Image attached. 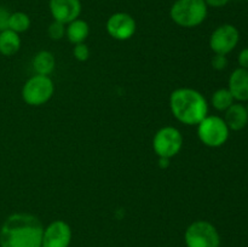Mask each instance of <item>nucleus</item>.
<instances>
[{"label":"nucleus","mask_w":248,"mask_h":247,"mask_svg":"<svg viewBox=\"0 0 248 247\" xmlns=\"http://www.w3.org/2000/svg\"><path fill=\"white\" fill-rule=\"evenodd\" d=\"M44 225L31 213H14L0 228V247H41Z\"/></svg>","instance_id":"nucleus-1"},{"label":"nucleus","mask_w":248,"mask_h":247,"mask_svg":"<svg viewBox=\"0 0 248 247\" xmlns=\"http://www.w3.org/2000/svg\"><path fill=\"white\" fill-rule=\"evenodd\" d=\"M170 108L184 125H199L208 115V103L203 94L190 87L174 90L170 96Z\"/></svg>","instance_id":"nucleus-2"},{"label":"nucleus","mask_w":248,"mask_h":247,"mask_svg":"<svg viewBox=\"0 0 248 247\" xmlns=\"http://www.w3.org/2000/svg\"><path fill=\"white\" fill-rule=\"evenodd\" d=\"M208 6L205 0H176L170 10L172 21L183 28H195L207 17Z\"/></svg>","instance_id":"nucleus-3"},{"label":"nucleus","mask_w":248,"mask_h":247,"mask_svg":"<svg viewBox=\"0 0 248 247\" xmlns=\"http://www.w3.org/2000/svg\"><path fill=\"white\" fill-rule=\"evenodd\" d=\"M53 93L55 84L48 75H33L22 87V98L31 107L44 106L52 98Z\"/></svg>","instance_id":"nucleus-4"},{"label":"nucleus","mask_w":248,"mask_h":247,"mask_svg":"<svg viewBox=\"0 0 248 247\" xmlns=\"http://www.w3.org/2000/svg\"><path fill=\"white\" fill-rule=\"evenodd\" d=\"M229 135V127L220 116L207 115L198 125V137L206 147H222L227 143Z\"/></svg>","instance_id":"nucleus-5"},{"label":"nucleus","mask_w":248,"mask_h":247,"mask_svg":"<svg viewBox=\"0 0 248 247\" xmlns=\"http://www.w3.org/2000/svg\"><path fill=\"white\" fill-rule=\"evenodd\" d=\"M186 247H219L220 236L217 228L207 220H195L184 234Z\"/></svg>","instance_id":"nucleus-6"},{"label":"nucleus","mask_w":248,"mask_h":247,"mask_svg":"<svg viewBox=\"0 0 248 247\" xmlns=\"http://www.w3.org/2000/svg\"><path fill=\"white\" fill-rule=\"evenodd\" d=\"M183 147V136L173 126H164L153 138V149L159 157H171L179 154Z\"/></svg>","instance_id":"nucleus-7"},{"label":"nucleus","mask_w":248,"mask_h":247,"mask_svg":"<svg viewBox=\"0 0 248 247\" xmlns=\"http://www.w3.org/2000/svg\"><path fill=\"white\" fill-rule=\"evenodd\" d=\"M240 41L239 29L229 23L217 27L211 34L210 47L218 55H225L232 52Z\"/></svg>","instance_id":"nucleus-8"},{"label":"nucleus","mask_w":248,"mask_h":247,"mask_svg":"<svg viewBox=\"0 0 248 247\" xmlns=\"http://www.w3.org/2000/svg\"><path fill=\"white\" fill-rule=\"evenodd\" d=\"M107 31L113 39L119 41L130 40L136 33L137 24L135 18L126 12H115L108 18Z\"/></svg>","instance_id":"nucleus-9"},{"label":"nucleus","mask_w":248,"mask_h":247,"mask_svg":"<svg viewBox=\"0 0 248 247\" xmlns=\"http://www.w3.org/2000/svg\"><path fill=\"white\" fill-rule=\"evenodd\" d=\"M72 241V229L64 220H53L44 228L41 247H68Z\"/></svg>","instance_id":"nucleus-10"},{"label":"nucleus","mask_w":248,"mask_h":247,"mask_svg":"<svg viewBox=\"0 0 248 247\" xmlns=\"http://www.w3.org/2000/svg\"><path fill=\"white\" fill-rule=\"evenodd\" d=\"M48 6L53 21H58L65 26L74 19L79 18L81 14L80 0H50Z\"/></svg>","instance_id":"nucleus-11"},{"label":"nucleus","mask_w":248,"mask_h":247,"mask_svg":"<svg viewBox=\"0 0 248 247\" xmlns=\"http://www.w3.org/2000/svg\"><path fill=\"white\" fill-rule=\"evenodd\" d=\"M229 91L235 101L248 102V69L237 68L229 77Z\"/></svg>","instance_id":"nucleus-12"},{"label":"nucleus","mask_w":248,"mask_h":247,"mask_svg":"<svg viewBox=\"0 0 248 247\" xmlns=\"http://www.w3.org/2000/svg\"><path fill=\"white\" fill-rule=\"evenodd\" d=\"M224 121L229 130L241 131L248 124L247 108L241 103H234L225 110Z\"/></svg>","instance_id":"nucleus-13"},{"label":"nucleus","mask_w":248,"mask_h":247,"mask_svg":"<svg viewBox=\"0 0 248 247\" xmlns=\"http://www.w3.org/2000/svg\"><path fill=\"white\" fill-rule=\"evenodd\" d=\"M90 34V27L86 21L81 18H77L72 21L70 23L67 24L65 28V36L68 40L72 44L77 45V44L85 43Z\"/></svg>","instance_id":"nucleus-14"},{"label":"nucleus","mask_w":248,"mask_h":247,"mask_svg":"<svg viewBox=\"0 0 248 247\" xmlns=\"http://www.w3.org/2000/svg\"><path fill=\"white\" fill-rule=\"evenodd\" d=\"M31 65H33L35 74L50 75L56 68V58L50 51H40L34 56Z\"/></svg>","instance_id":"nucleus-15"},{"label":"nucleus","mask_w":248,"mask_h":247,"mask_svg":"<svg viewBox=\"0 0 248 247\" xmlns=\"http://www.w3.org/2000/svg\"><path fill=\"white\" fill-rule=\"evenodd\" d=\"M21 48V38L19 34L15 33L11 29H6L4 31H0V53L2 56L16 55Z\"/></svg>","instance_id":"nucleus-16"},{"label":"nucleus","mask_w":248,"mask_h":247,"mask_svg":"<svg viewBox=\"0 0 248 247\" xmlns=\"http://www.w3.org/2000/svg\"><path fill=\"white\" fill-rule=\"evenodd\" d=\"M234 101L235 99L229 89L217 90V91L213 92L212 98H211L212 107L218 111H225L230 106L234 104Z\"/></svg>","instance_id":"nucleus-17"},{"label":"nucleus","mask_w":248,"mask_h":247,"mask_svg":"<svg viewBox=\"0 0 248 247\" xmlns=\"http://www.w3.org/2000/svg\"><path fill=\"white\" fill-rule=\"evenodd\" d=\"M31 18L27 14L21 11L17 12H12L10 15V19H9V29L14 31L15 33L21 34L24 33L29 29L31 27Z\"/></svg>","instance_id":"nucleus-18"},{"label":"nucleus","mask_w":248,"mask_h":247,"mask_svg":"<svg viewBox=\"0 0 248 247\" xmlns=\"http://www.w3.org/2000/svg\"><path fill=\"white\" fill-rule=\"evenodd\" d=\"M65 24L61 23L58 21H53L52 23L48 26L47 34L52 40H61L65 36Z\"/></svg>","instance_id":"nucleus-19"},{"label":"nucleus","mask_w":248,"mask_h":247,"mask_svg":"<svg viewBox=\"0 0 248 247\" xmlns=\"http://www.w3.org/2000/svg\"><path fill=\"white\" fill-rule=\"evenodd\" d=\"M73 56H74L75 60H78L79 62H86L90 58L89 46L85 43L74 45V48H73Z\"/></svg>","instance_id":"nucleus-20"},{"label":"nucleus","mask_w":248,"mask_h":247,"mask_svg":"<svg viewBox=\"0 0 248 247\" xmlns=\"http://www.w3.org/2000/svg\"><path fill=\"white\" fill-rule=\"evenodd\" d=\"M211 64H212L213 69L216 70H224L228 67V58L225 55H218L215 53V56L211 60Z\"/></svg>","instance_id":"nucleus-21"},{"label":"nucleus","mask_w":248,"mask_h":247,"mask_svg":"<svg viewBox=\"0 0 248 247\" xmlns=\"http://www.w3.org/2000/svg\"><path fill=\"white\" fill-rule=\"evenodd\" d=\"M11 12L5 7H0V31L9 29V19Z\"/></svg>","instance_id":"nucleus-22"},{"label":"nucleus","mask_w":248,"mask_h":247,"mask_svg":"<svg viewBox=\"0 0 248 247\" xmlns=\"http://www.w3.org/2000/svg\"><path fill=\"white\" fill-rule=\"evenodd\" d=\"M237 61H239L240 68L248 69V47L241 50V52L239 53V57H237Z\"/></svg>","instance_id":"nucleus-23"},{"label":"nucleus","mask_w":248,"mask_h":247,"mask_svg":"<svg viewBox=\"0 0 248 247\" xmlns=\"http://www.w3.org/2000/svg\"><path fill=\"white\" fill-rule=\"evenodd\" d=\"M230 0H205L207 6L211 7H223L229 2Z\"/></svg>","instance_id":"nucleus-24"},{"label":"nucleus","mask_w":248,"mask_h":247,"mask_svg":"<svg viewBox=\"0 0 248 247\" xmlns=\"http://www.w3.org/2000/svg\"><path fill=\"white\" fill-rule=\"evenodd\" d=\"M159 165L161 169H166L170 166V159L167 157H159Z\"/></svg>","instance_id":"nucleus-25"},{"label":"nucleus","mask_w":248,"mask_h":247,"mask_svg":"<svg viewBox=\"0 0 248 247\" xmlns=\"http://www.w3.org/2000/svg\"><path fill=\"white\" fill-rule=\"evenodd\" d=\"M246 108H247V111H248V103H247V107H246Z\"/></svg>","instance_id":"nucleus-26"},{"label":"nucleus","mask_w":248,"mask_h":247,"mask_svg":"<svg viewBox=\"0 0 248 247\" xmlns=\"http://www.w3.org/2000/svg\"><path fill=\"white\" fill-rule=\"evenodd\" d=\"M247 1H248V0H247Z\"/></svg>","instance_id":"nucleus-27"}]
</instances>
